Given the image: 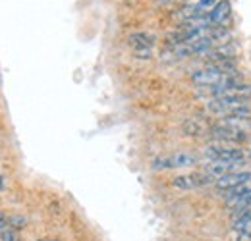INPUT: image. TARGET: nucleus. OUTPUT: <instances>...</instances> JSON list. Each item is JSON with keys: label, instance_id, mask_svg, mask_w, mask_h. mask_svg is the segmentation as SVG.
Here are the masks:
<instances>
[{"label": "nucleus", "instance_id": "nucleus-6", "mask_svg": "<svg viewBox=\"0 0 251 241\" xmlns=\"http://www.w3.org/2000/svg\"><path fill=\"white\" fill-rule=\"evenodd\" d=\"M246 162H205V166L201 168L203 172H207L209 176H213L215 180H219L226 174H232V172H240L244 168Z\"/></svg>", "mask_w": 251, "mask_h": 241}, {"label": "nucleus", "instance_id": "nucleus-9", "mask_svg": "<svg viewBox=\"0 0 251 241\" xmlns=\"http://www.w3.org/2000/svg\"><path fill=\"white\" fill-rule=\"evenodd\" d=\"M228 18H230V2L228 0H219L217 6L209 12V20L217 27H224L226 22H228Z\"/></svg>", "mask_w": 251, "mask_h": 241}, {"label": "nucleus", "instance_id": "nucleus-13", "mask_svg": "<svg viewBox=\"0 0 251 241\" xmlns=\"http://www.w3.org/2000/svg\"><path fill=\"white\" fill-rule=\"evenodd\" d=\"M25 224H27V220L24 218V216H20V214H14V216H8V228H12V230H24L25 228Z\"/></svg>", "mask_w": 251, "mask_h": 241}, {"label": "nucleus", "instance_id": "nucleus-17", "mask_svg": "<svg viewBox=\"0 0 251 241\" xmlns=\"http://www.w3.org/2000/svg\"><path fill=\"white\" fill-rule=\"evenodd\" d=\"M240 241H251V236H240Z\"/></svg>", "mask_w": 251, "mask_h": 241}, {"label": "nucleus", "instance_id": "nucleus-7", "mask_svg": "<svg viewBox=\"0 0 251 241\" xmlns=\"http://www.w3.org/2000/svg\"><path fill=\"white\" fill-rule=\"evenodd\" d=\"M251 181V172L248 170H240V172H232V174H226V176H222L217 180L215 183V187L219 189V191H230V189H234V187H238V185H244V183H248Z\"/></svg>", "mask_w": 251, "mask_h": 241}, {"label": "nucleus", "instance_id": "nucleus-8", "mask_svg": "<svg viewBox=\"0 0 251 241\" xmlns=\"http://www.w3.org/2000/svg\"><path fill=\"white\" fill-rule=\"evenodd\" d=\"M127 41H129V45H131V48H133L135 54H137V52H149V50H153V47H155V37L149 35V33H143V31L131 33V35L127 37Z\"/></svg>", "mask_w": 251, "mask_h": 241}, {"label": "nucleus", "instance_id": "nucleus-12", "mask_svg": "<svg viewBox=\"0 0 251 241\" xmlns=\"http://www.w3.org/2000/svg\"><path fill=\"white\" fill-rule=\"evenodd\" d=\"M232 228L238 232V236H251L250 218H232Z\"/></svg>", "mask_w": 251, "mask_h": 241}, {"label": "nucleus", "instance_id": "nucleus-15", "mask_svg": "<svg viewBox=\"0 0 251 241\" xmlns=\"http://www.w3.org/2000/svg\"><path fill=\"white\" fill-rule=\"evenodd\" d=\"M217 2H219V0H199V2H197V6H199L205 14H209V12L217 6Z\"/></svg>", "mask_w": 251, "mask_h": 241}, {"label": "nucleus", "instance_id": "nucleus-5", "mask_svg": "<svg viewBox=\"0 0 251 241\" xmlns=\"http://www.w3.org/2000/svg\"><path fill=\"white\" fill-rule=\"evenodd\" d=\"M209 135L217 141V143H226V145H242L248 141V133L246 131H240L236 127H230V125H224L217 121L215 125L209 127Z\"/></svg>", "mask_w": 251, "mask_h": 241}, {"label": "nucleus", "instance_id": "nucleus-14", "mask_svg": "<svg viewBox=\"0 0 251 241\" xmlns=\"http://www.w3.org/2000/svg\"><path fill=\"white\" fill-rule=\"evenodd\" d=\"M0 241H20V236L16 230L4 228V230H0Z\"/></svg>", "mask_w": 251, "mask_h": 241}, {"label": "nucleus", "instance_id": "nucleus-16", "mask_svg": "<svg viewBox=\"0 0 251 241\" xmlns=\"http://www.w3.org/2000/svg\"><path fill=\"white\" fill-rule=\"evenodd\" d=\"M4 228H8V216L0 211V230H4Z\"/></svg>", "mask_w": 251, "mask_h": 241}, {"label": "nucleus", "instance_id": "nucleus-19", "mask_svg": "<svg viewBox=\"0 0 251 241\" xmlns=\"http://www.w3.org/2000/svg\"><path fill=\"white\" fill-rule=\"evenodd\" d=\"M176 2H188V0H176Z\"/></svg>", "mask_w": 251, "mask_h": 241}, {"label": "nucleus", "instance_id": "nucleus-2", "mask_svg": "<svg viewBox=\"0 0 251 241\" xmlns=\"http://www.w3.org/2000/svg\"><path fill=\"white\" fill-rule=\"evenodd\" d=\"M236 75V68L230 62H222V64H211L203 70H197L191 75V81L199 87H217L220 83H224L226 79Z\"/></svg>", "mask_w": 251, "mask_h": 241}, {"label": "nucleus", "instance_id": "nucleus-10", "mask_svg": "<svg viewBox=\"0 0 251 241\" xmlns=\"http://www.w3.org/2000/svg\"><path fill=\"white\" fill-rule=\"evenodd\" d=\"M226 207L232 212L244 211V209H251V191L246 193H238V195H230L226 197Z\"/></svg>", "mask_w": 251, "mask_h": 241}, {"label": "nucleus", "instance_id": "nucleus-1", "mask_svg": "<svg viewBox=\"0 0 251 241\" xmlns=\"http://www.w3.org/2000/svg\"><path fill=\"white\" fill-rule=\"evenodd\" d=\"M251 98L248 96H236V95H224L213 96L207 100V110L219 118L238 116V118H250L251 116Z\"/></svg>", "mask_w": 251, "mask_h": 241}, {"label": "nucleus", "instance_id": "nucleus-11", "mask_svg": "<svg viewBox=\"0 0 251 241\" xmlns=\"http://www.w3.org/2000/svg\"><path fill=\"white\" fill-rule=\"evenodd\" d=\"M184 131L188 133V135H193V137H199V135H203L205 131H209L203 123L199 120H195V118H189V120L184 121Z\"/></svg>", "mask_w": 251, "mask_h": 241}, {"label": "nucleus", "instance_id": "nucleus-4", "mask_svg": "<svg viewBox=\"0 0 251 241\" xmlns=\"http://www.w3.org/2000/svg\"><path fill=\"white\" fill-rule=\"evenodd\" d=\"M199 162V158L188 151H178L166 156H158L153 162L155 170H180V168H193Z\"/></svg>", "mask_w": 251, "mask_h": 241}, {"label": "nucleus", "instance_id": "nucleus-3", "mask_svg": "<svg viewBox=\"0 0 251 241\" xmlns=\"http://www.w3.org/2000/svg\"><path fill=\"white\" fill-rule=\"evenodd\" d=\"M205 162H246L248 154L238 145H226V143H211L203 149Z\"/></svg>", "mask_w": 251, "mask_h": 241}, {"label": "nucleus", "instance_id": "nucleus-18", "mask_svg": "<svg viewBox=\"0 0 251 241\" xmlns=\"http://www.w3.org/2000/svg\"><path fill=\"white\" fill-rule=\"evenodd\" d=\"M37 241H62V240H49V238H45V240H37Z\"/></svg>", "mask_w": 251, "mask_h": 241}]
</instances>
